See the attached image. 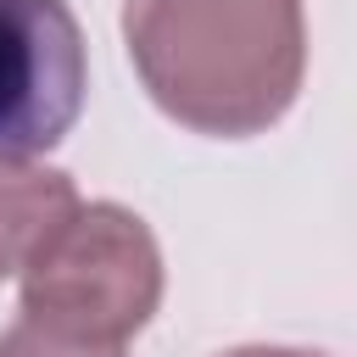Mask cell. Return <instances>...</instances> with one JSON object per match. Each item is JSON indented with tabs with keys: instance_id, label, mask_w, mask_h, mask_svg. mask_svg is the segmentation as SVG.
<instances>
[{
	"instance_id": "obj_1",
	"label": "cell",
	"mask_w": 357,
	"mask_h": 357,
	"mask_svg": "<svg viewBox=\"0 0 357 357\" xmlns=\"http://www.w3.org/2000/svg\"><path fill=\"white\" fill-rule=\"evenodd\" d=\"M128 61L190 134H268L307 78L301 0H123Z\"/></svg>"
},
{
	"instance_id": "obj_2",
	"label": "cell",
	"mask_w": 357,
	"mask_h": 357,
	"mask_svg": "<svg viewBox=\"0 0 357 357\" xmlns=\"http://www.w3.org/2000/svg\"><path fill=\"white\" fill-rule=\"evenodd\" d=\"M162 307V245L151 223L117 201H78L22 262V318L128 346Z\"/></svg>"
},
{
	"instance_id": "obj_3",
	"label": "cell",
	"mask_w": 357,
	"mask_h": 357,
	"mask_svg": "<svg viewBox=\"0 0 357 357\" xmlns=\"http://www.w3.org/2000/svg\"><path fill=\"white\" fill-rule=\"evenodd\" d=\"M89 95V50L67 0H0V156L56 151Z\"/></svg>"
},
{
	"instance_id": "obj_4",
	"label": "cell",
	"mask_w": 357,
	"mask_h": 357,
	"mask_svg": "<svg viewBox=\"0 0 357 357\" xmlns=\"http://www.w3.org/2000/svg\"><path fill=\"white\" fill-rule=\"evenodd\" d=\"M78 206V184L33 156H0V279L45 245V234Z\"/></svg>"
},
{
	"instance_id": "obj_5",
	"label": "cell",
	"mask_w": 357,
	"mask_h": 357,
	"mask_svg": "<svg viewBox=\"0 0 357 357\" xmlns=\"http://www.w3.org/2000/svg\"><path fill=\"white\" fill-rule=\"evenodd\" d=\"M0 357H128L123 346H106V340H78V335H56L33 318H17L6 335H0Z\"/></svg>"
},
{
	"instance_id": "obj_6",
	"label": "cell",
	"mask_w": 357,
	"mask_h": 357,
	"mask_svg": "<svg viewBox=\"0 0 357 357\" xmlns=\"http://www.w3.org/2000/svg\"><path fill=\"white\" fill-rule=\"evenodd\" d=\"M218 357H329V351H307V346H234Z\"/></svg>"
}]
</instances>
